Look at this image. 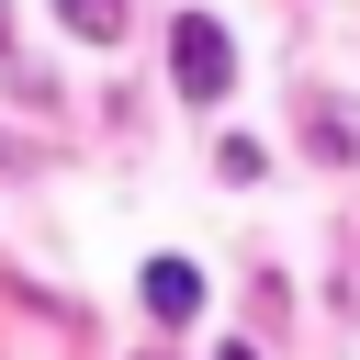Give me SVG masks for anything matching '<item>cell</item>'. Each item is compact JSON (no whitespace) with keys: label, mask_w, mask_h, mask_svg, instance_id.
I'll list each match as a JSON object with an SVG mask.
<instances>
[{"label":"cell","mask_w":360,"mask_h":360,"mask_svg":"<svg viewBox=\"0 0 360 360\" xmlns=\"http://www.w3.org/2000/svg\"><path fill=\"white\" fill-rule=\"evenodd\" d=\"M169 90H180V101H225V90H236V34H225L214 11H180V22H169Z\"/></svg>","instance_id":"obj_1"},{"label":"cell","mask_w":360,"mask_h":360,"mask_svg":"<svg viewBox=\"0 0 360 360\" xmlns=\"http://www.w3.org/2000/svg\"><path fill=\"white\" fill-rule=\"evenodd\" d=\"M146 315H158V326H191V315H202V270H191V259H146Z\"/></svg>","instance_id":"obj_2"},{"label":"cell","mask_w":360,"mask_h":360,"mask_svg":"<svg viewBox=\"0 0 360 360\" xmlns=\"http://www.w3.org/2000/svg\"><path fill=\"white\" fill-rule=\"evenodd\" d=\"M56 22L79 45H124V0H56Z\"/></svg>","instance_id":"obj_3"},{"label":"cell","mask_w":360,"mask_h":360,"mask_svg":"<svg viewBox=\"0 0 360 360\" xmlns=\"http://www.w3.org/2000/svg\"><path fill=\"white\" fill-rule=\"evenodd\" d=\"M0 56H11V0H0Z\"/></svg>","instance_id":"obj_4"},{"label":"cell","mask_w":360,"mask_h":360,"mask_svg":"<svg viewBox=\"0 0 360 360\" xmlns=\"http://www.w3.org/2000/svg\"><path fill=\"white\" fill-rule=\"evenodd\" d=\"M214 360H259V349H214Z\"/></svg>","instance_id":"obj_5"}]
</instances>
